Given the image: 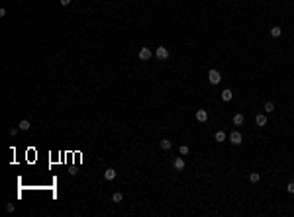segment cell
Returning <instances> with one entry per match:
<instances>
[{"label": "cell", "mask_w": 294, "mask_h": 217, "mask_svg": "<svg viewBox=\"0 0 294 217\" xmlns=\"http://www.w3.org/2000/svg\"><path fill=\"white\" fill-rule=\"evenodd\" d=\"M214 139H216V141H218V143H224L225 139H228V135H225V131H222V129H220V131H216Z\"/></svg>", "instance_id": "7"}, {"label": "cell", "mask_w": 294, "mask_h": 217, "mask_svg": "<svg viewBox=\"0 0 294 217\" xmlns=\"http://www.w3.org/2000/svg\"><path fill=\"white\" fill-rule=\"evenodd\" d=\"M208 80H210V84H220V82H222V75H220L216 69H212V71L208 72Z\"/></svg>", "instance_id": "1"}, {"label": "cell", "mask_w": 294, "mask_h": 217, "mask_svg": "<svg viewBox=\"0 0 294 217\" xmlns=\"http://www.w3.org/2000/svg\"><path fill=\"white\" fill-rule=\"evenodd\" d=\"M151 55H153V53H151V49H149V47H141V49H139V53H137V57H139L141 61H149Z\"/></svg>", "instance_id": "3"}, {"label": "cell", "mask_w": 294, "mask_h": 217, "mask_svg": "<svg viewBox=\"0 0 294 217\" xmlns=\"http://www.w3.org/2000/svg\"><path fill=\"white\" fill-rule=\"evenodd\" d=\"M18 129H20V127H12V129H10L8 133H10V135H12V137H14V135H18Z\"/></svg>", "instance_id": "20"}, {"label": "cell", "mask_w": 294, "mask_h": 217, "mask_svg": "<svg viewBox=\"0 0 294 217\" xmlns=\"http://www.w3.org/2000/svg\"><path fill=\"white\" fill-rule=\"evenodd\" d=\"M265 112L267 113H273V112H275V104H273V102H267V104H265Z\"/></svg>", "instance_id": "16"}, {"label": "cell", "mask_w": 294, "mask_h": 217, "mask_svg": "<svg viewBox=\"0 0 294 217\" xmlns=\"http://www.w3.org/2000/svg\"><path fill=\"white\" fill-rule=\"evenodd\" d=\"M14 203H8V205H6V211H10V213H12V211H14Z\"/></svg>", "instance_id": "21"}, {"label": "cell", "mask_w": 294, "mask_h": 217, "mask_svg": "<svg viewBox=\"0 0 294 217\" xmlns=\"http://www.w3.org/2000/svg\"><path fill=\"white\" fill-rule=\"evenodd\" d=\"M59 2H61V6H69L71 4V0H59Z\"/></svg>", "instance_id": "22"}, {"label": "cell", "mask_w": 294, "mask_h": 217, "mask_svg": "<svg viewBox=\"0 0 294 217\" xmlns=\"http://www.w3.org/2000/svg\"><path fill=\"white\" fill-rule=\"evenodd\" d=\"M18 127H20V129H22V131H28V129H29V127H32V123H29V121H28V119H22V121H20V123H18Z\"/></svg>", "instance_id": "13"}, {"label": "cell", "mask_w": 294, "mask_h": 217, "mask_svg": "<svg viewBox=\"0 0 294 217\" xmlns=\"http://www.w3.org/2000/svg\"><path fill=\"white\" fill-rule=\"evenodd\" d=\"M249 180H251L253 184H257V182L261 180V174H259V172H251V174H249Z\"/></svg>", "instance_id": "15"}, {"label": "cell", "mask_w": 294, "mask_h": 217, "mask_svg": "<svg viewBox=\"0 0 294 217\" xmlns=\"http://www.w3.org/2000/svg\"><path fill=\"white\" fill-rule=\"evenodd\" d=\"M155 57H157L159 61H165L169 57V49L167 47H157V51H155Z\"/></svg>", "instance_id": "4"}, {"label": "cell", "mask_w": 294, "mask_h": 217, "mask_svg": "<svg viewBox=\"0 0 294 217\" xmlns=\"http://www.w3.org/2000/svg\"><path fill=\"white\" fill-rule=\"evenodd\" d=\"M255 123L259 125V127H265V125H267V115H265V113H257Z\"/></svg>", "instance_id": "5"}, {"label": "cell", "mask_w": 294, "mask_h": 217, "mask_svg": "<svg viewBox=\"0 0 294 217\" xmlns=\"http://www.w3.org/2000/svg\"><path fill=\"white\" fill-rule=\"evenodd\" d=\"M286 192H288V194H294V182H288V186H286Z\"/></svg>", "instance_id": "19"}, {"label": "cell", "mask_w": 294, "mask_h": 217, "mask_svg": "<svg viewBox=\"0 0 294 217\" xmlns=\"http://www.w3.org/2000/svg\"><path fill=\"white\" fill-rule=\"evenodd\" d=\"M159 147H161L163 151H169V149L173 147V143L169 141V139H161V143H159Z\"/></svg>", "instance_id": "11"}, {"label": "cell", "mask_w": 294, "mask_h": 217, "mask_svg": "<svg viewBox=\"0 0 294 217\" xmlns=\"http://www.w3.org/2000/svg\"><path fill=\"white\" fill-rule=\"evenodd\" d=\"M269 33H271V37H275V39H276V37H280V35H282V29H280L279 26H273Z\"/></svg>", "instance_id": "8"}, {"label": "cell", "mask_w": 294, "mask_h": 217, "mask_svg": "<svg viewBox=\"0 0 294 217\" xmlns=\"http://www.w3.org/2000/svg\"><path fill=\"white\" fill-rule=\"evenodd\" d=\"M231 96H234V94H231V90H229V88H225L224 92H222V100H224V102H229Z\"/></svg>", "instance_id": "14"}, {"label": "cell", "mask_w": 294, "mask_h": 217, "mask_svg": "<svg viewBox=\"0 0 294 217\" xmlns=\"http://www.w3.org/2000/svg\"><path fill=\"white\" fill-rule=\"evenodd\" d=\"M228 139L231 141V145H241V141H243V137H241V133H239V131H231Z\"/></svg>", "instance_id": "2"}, {"label": "cell", "mask_w": 294, "mask_h": 217, "mask_svg": "<svg viewBox=\"0 0 294 217\" xmlns=\"http://www.w3.org/2000/svg\"><path fill=\"white\" fill-rule=\"evenodd\" d=\"M173 166H175L177 170H182V168H184V159H182V156H178V159H175Z\"/></svg>", "instance_id": "10"}, {"label": "cell", "mask_w": 294, "mask_h": 217, "mask_svg": "<svg viewBox=\"0 0 294 217\" xmlns=\"http://www.w3.org/2000/svg\"><path fill=\"white\" fill-rule=\"evenodd\" d=\"M196 119L200 123H204L206 119H208V112H206V110H198V112H196Z\"/></svg>", "instance_id": "6"}, {"label": "cell", "mask_w": 294, "mask_h": 217, "mask_svg": "<svg viewBox=\"0 0 294 217\" xmlns=\"http://www.w3.org/2000/svg\"><path fill=\"white\" fill-rule=\"evenodd\" d=\"M112 199H114V203H120L122 199H124V196H122V192H116V194L112 196Z\"/></svg>", "instance_id": "17"}, {"label": "cell", "mask_w": 294, "mask_h": 217, "mask_svg": "<svg viewBox=\"0 0 294 217\" xmlns=\"http://www.w3.org/2000/svg\"><path fill=\"white\" fill-rule=\"evenodd\" d=\"M178 151H181V155H182V156H186L188 153H190V149H188L186 145H181V149H178Z\"/></svg>", "instance_id": "18"}, {"label": "cell", "mask_w": 294, "mask_h": 217, "mask_svg": "<svg viewBox=\"0 0 294 217\" xmlns=\"http://www.w3.org/2000/svg\"><path fill=\"white\" fill-rule=\"evenodd\" d=\"M245 118H243V113H235L234 115V125H243Z\"/></svg>", "instance_id": "12"}, {"label": "cell", "mask_w": 294, "mask_h": 217, "mask_svg": "<svg viewBox=\"0 0 294 217\" xmlns=\"http://www.w3.org/2000/svg\"><path fill=\"white\" fill-rule=\"evenodd\" d=\"M104 178H106L108 182H110V180H114V178H116V170H114V168H106V172H104Z\"/></svg>", "instance_id": "9"}]
</instances>
